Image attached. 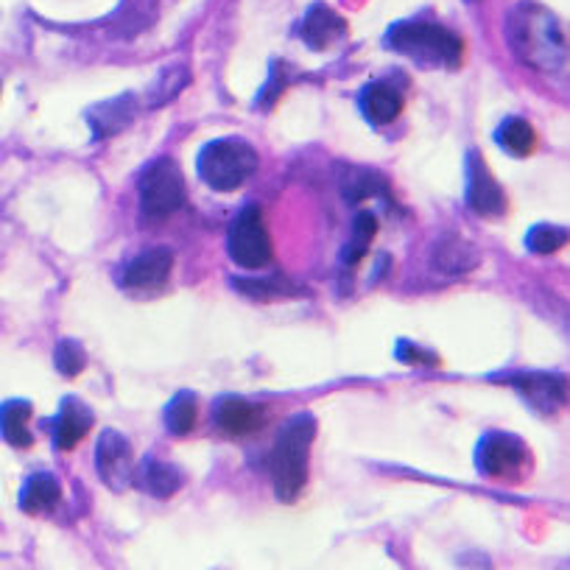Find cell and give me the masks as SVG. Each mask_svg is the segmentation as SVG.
Returning <instances> with one entry per match:
<instances>
[{"instance_id":"6da1fadb","label":"cell","mask_w":570,"mask_h":570,"mask_svg":"<svg viewBox=\"0 0 570 570\" xmlns=\"http://www.w3.org/2000/svg\"><path fill=\"white\" fill-rule=\"evenodd\" d=\"M507 42L514 59L537 73H559L568 62V42L551 9L520 0L507 14Z\"/></svg>"},{"instance_id":"7a4b0ae2","label":"cell","mask_w":570,"mask_h":570,"mask_svg":"<svg viewBox=\"0 0 570 570\" xmlns=\"http://www.w3.org/2000/svg\"><path fill=\"white\" fill-rule=\"evenodd\" d=\"M317 437V420L308 411L289 417L282 422L274 439L269 459L271 487L282 503H294L308 481V461H311V444Z\"/></svg>"},{"instance_id":"3957f363","label":"cell","mask_w":570,"mask_h":570,"mask_svg":"<svg viewBox=\"0 0 570 570\" xmlns=\"http://www.w3.org/2000/svg\"><path fill=\"white\" fill-rule=\"evenodd\" d=\"M383 46L420 68H456L461 59V37L433 20H398L387 29Z\"/></svg>"},{"instance_id":"277c9868","label":"cell","mask_w":570,"mask_h":570,"mask_svg":"<svg viewBox=\"0 0 570 570\" xmlns=\"http://www.w3.org/2000/svg\"><path fill=\"white\" fill-rule=\"evenodd\" d=\"M197 171L208 188L230 193L258 171V151L243 138H216L199 149Z\"/></svg>"},{"instance_id":"5b68a950","label":"cell","mask_w":570,"mask_h":570,"mask_svg":"<svg viewBox=\"0 0 570 570\" xmlns=\"http://www.w3.org/2000/svg\"><path fill=\"white\" fill-rule=\"evenodd\" d=\"M140 213L146 219H166L184 204V179L171 157H157L140 171Z\"/></svg>"},{"instance_id":"8992f818","label":"cell","mask_w":570,"mask_h":570,"mask_svg":"<svg viewBox=\"0 0 570 570\" xmlns=\"http://www.w3.org/2000/svg\"><path fill=\"white\" fill-rule=\"evenodd\" d=\"M227 254H230L232 263L249 271L269 266L271 241L258 204H243L241 213L232 219L230 232H227Z\"/></svg>"},{"instance_id":"52a82bcc","label":"cell","mask_w":570,"mask_h":570,"mask_svg":"<svg viewBox=\"0 0 570 570\" xmlns=\"http://www.w3.org/2000/svg\"><path fill=\"white\" fill-rule=\"evenodd\" d=\"M472 461L484 479H509V476H518L523 470L526 442L514 433L490 431L476 444Z\"/></svg>"},{"instance_id":"ba28073f","label":"cell","mask_w":570,"mask_h":570,"mask_svg":"<svg viewBox=\"0 0 570 570\" xmlns=\"http://www.w3.org/2000/svg\"><path fill=\"white\" fill-rule=\"evenodd\" d=\"M96 470H99V479L110 487L112 492H123L134 479V456L132 444L123 433L101 431L99 444H96Z\"/></svg>"},{"instance_id":"9c48e42d","label":"cell","mask_w":570,"mask_h":570,"mask_svg":"<svg viewBox=\"0 0 570 570\" xmlns=\"http://www.w3.org/2000/svg\"><path fill=\"white\" fill-rule=\"evenodd\" d=\"M464 199L467 208L479 216H501L507 210V193L490 173L479 151H470L464 160Z\"/></svg>"},{"instance_id":"30bf717a","label":"cell","mask_w":570,"mask_h":570,"mask_svg":"<svg viewBox=\"0 0 570 570\" xmlns=\"http://www.w3.org/2000/svg\"><path fill=\"white\" fill-rule=\"evenodd\" d=\"M358 112L369 127H387L403 112V90L392 79H374L358 90Z\"/></svg>"},{"instance_id":"8fae6325","label":"cell","mask_w":570,"mask_h":570,"mask_svg":"<svg viewBox=\"0 0 570 570\" xmlns=\"http://www.w3.org/2000/svg\"><path fill=\"white\" fill-rule=\"evenodd\" d=\"M526 400V406L540 414H551V411L562 409L568 400V380L562 374L548 372H520L509 380Z\"/></svg>"},{"instance_id":"7c38bea8","label":"cell","mask_w":570,"mask_h":570,"mask_svg":"<svg viewBox=\"0 0 570 570\" xmlns=\"http://www.w3.org/2000/svg\"><path fill=\"white\" fill-rule=\"evenodd\" d=\"M96 414L90 411V406L79 398H64L59 406L57 417L46 420L42 426L51 433V442L57 450H70L73 444H79L81 439L90 433Z\"/></svg>"},{"instance_id":"4fadbf2b","label":"cell","mask_w":570,"mask_h":570,"mask_svg":"<svg viewBox=\"0 0 570 570\" xmlns=\"http://www.w3.org/2000/svg\"><path fill=\"white\" fill-rule=\"evenodd\" d=\"M266 420L263 406L241 394H221L213 403V422L230 437H247L258 431Z\"/></svg>"},{"instance_id":"5bb4252c","label":"cell","mask_w":570,"mask_h":570,"mask_svg":"<svg viewBox=\"0 0 570 570\" xmlns=\"http://www.w3.org/2000/svg\"><path fill=\"white\" fill-rule=\"evenodd\" d=\"M173 252L168 247H149L134 254L121 271V282L127 289H154L162 286L171 274Z\"/></svg>"},{"instance_id":"9a60e30c","label":"cell","mask_w":570,"mask_h":570,"mask_svg":"<svg viewBox=\"0 0 570 570\" xmlns=\"http://www.w3.org/2000/svg\"><path fill=\"white\" fill-rule=\"evenodd\" d=\"M431 263L433 269L442 271V274L459 277L481 263V252L476 243L467 241L459 232H444V236H439L437 241H433Z\"/></svg>"},{"instance_id":"2e32d148","label":"cell","mask_w":570,"mask_h":570,"mask_svg":"<svg viewBox=\"0 0 570 570\" xmlns=\"http://www.w3.org/2000/svg\"><path fill=\"white\" fill-rule=\"evenodd\" d=\"M138 99H134L132 92H123L118 99L101 101L92 110H87V123H90L92 140H107L112 134L123 132L138 118Z\"/></svg>"},{"instance_id":"e0dca14e","label":"cell","mask_w":570,"mask_h":570,"mask_svg":"<svg viewBox=\"0 0 570 570\" xmlns=\"http://www.w3.org/2000/svg\"><path fill=\"white\" fill-rule=\"evenodd\" d=\"M297 34H300V40L306 42L308 48L322 51V48H330L333 42L344 40L347 26L333 9L324 7V3H313V7L306 12V18H302Z\"/></svg>"},{"instance_id":"ac0fdd59","label":"cell","mask_w":570,"mask_h":570,"mask_svg":"<svg viewBox=\"0 0 570 570\" xmlns=\"http://www.w3.org/2000/svg\"><path fill=\"white\" fill-rule=\"evenodd\" d=\"M134 484L143 487L149 496L154 498H171L173 492L182 487V470L171 461L154 459V456H146L140 461V467H134Z\"/></svg>"},{"instance_id":"d6986e66","label":"cell","mask_w":570,"mask_h":570,"mask_svg":"<svg viewBox=\"0 0 570 570\" xmlns=\"http://www.w3.org/2000/svg\"><path fill=\"white\" fill-rule=\"evenodd\" d=\"M59 498H62V487H59L57 476H51V472H34V476L26 479L18 503L23 512L34 514L57 507Z\"/></svg>"},{"instance_id":"ffe728a7","label":"cell","mask_w":570,"mask_h":570,"mask_svg":"<svg viewBox=\"0 0 570 570\" xmlns=\"http://www.w3.org/2000/svg\"><path fill=\"white\" fill-rule=\"evenodd\" d=\"M230 286L238 294L249 300H280V297H294L297 286L282 274L266 277H230Z\"/></svg>"},{"instance_id":"44dd1931","label":"cell","mask_w":570,"mask_h":570,"mask_svg":"<svg viewBox=\"0 0 570 570\" xmlns=\"http://www.w3.org/2000/svg\"><path fill=\"white\" fill-rule=\"evenodd\" d=\"M31 403L29 400H3L0 403V433L12 448H29L31 444Z\"/></svg>"},{"instance_id":"7402d4cb","label":"cell","mask_w":570,"mask_h":570,"mask_svg":"<svg viewBox=\"0 0 570 570\" xmlns=\"http://www.w3.org/2000/svg\"><path fill=\"white\" fill-rule=\"evenodd\" d=\"M199 414V400L193 392H177L162 409V426L171 437H184V433L193 431V422Z\"/></svg>"},{"instance_id":"603a6c76","label":"cell","mask_w":570,"mask_h":570,"mask_svg":"<svg viewBox=\"0 0 570 570\" xmlns=\"http://www.w3.org/2000/svg\"><path fill=\"white\" fill-rule=\"evenodd\" d=\"M341 197L347 204H358L369 197H387V179L372 168H350L341 179Z\"/></svg>"},{"instance_id":"cb8c5ba5","label":"cell","mask_w":570,"mask_h":570,"mask_svg":"<svg viewBox=\"0 0 570 570\" xmlns=\"http://www.w3.org/2000/svg\"><path fill=\"white\" fill-rule=\"evenodd\" d=\"M190 81L188 64H168V68L160 70V76L154 79V84L149 87V99H146V107L157 110V107H166L177 99L179 92L184 90V84Z\"/></svg>"},{"instance_id":"d4e9b609","label":"cell","mask_w":570,"mask_h":570,"mask_svg":"<svg viewBox=\"0 0 570 570\" xmlns=\"http://www.w3.org/2000/svg\"><path fill=\"white\" fill-rule=\"evenodd\" d=\"M496 143L501 146L507 154L526 157L531 149H534V129H531V123L523 121V118L509 116L498 123Z\"/></svg>"},{"instance_id":"484cf974","label":"cell","mask_w":570,"mask_h":570,"mask_svg":"<svg viewBox=\"0 0 570 570\" xmlns=\"http://www.w3.org/2000/svg\"><path fill=\"white\" fill-rule=\"evenodd\" d=\"M374 232H378V219H374L369 210H363V213L356 216V221H352V232L350 238H347V243L341 247V254L339 260L344 266H356L358 260L363 258V252L369 249V243H372Z\"/></svg>"},{"instance_id":"4316f807","label":"cell","mask_w":570,"mask_h":570,"mask_svg":"<svg viewBox=\"0 0 570 570\" xmlns=\"http://www.w3.org/2000/svg\"><path fill=\"white\" fill-rule=\"evenodd\" d=\"M568 243V227L559 224H534L526 232V249L531 254H551Z\"/></svg>"},{"instance_id":"83f0119b","label":"cell","mask_w":570,"mask_h":570,"mask_svg":"<svg viewBox=\"0 0 570 570\" xmlns=\"http://www.w3.org/2000/svg\"><path fill=\"white\" fill-rule=\"evenodd\" d=\"M53 363H57L59 372L68 374V378H73V374H79L81 369L87 367L84 347L73 339H62L57 344V350H53Z\"/></svg>"},{"instance_id":"f1b7e54d","label":"cell","mask_w":570,"mask_h":570,"mask_svg":"<svg viewBox=\"0 0 570 570\" xmlns=\"http://www.w3.org/2000/svg\"><path fill=\"white\" fill-rule=\"evenodd\" d=\"M289 84V73L282 68V62H271L269 70V81L260 87L258 99H254V107H271L277 101V96L282 92V87Z\"/></svg>"},{"instance_id":"f546056e","label":"cell","mask_w":570,"mask_h":570,"mask_svg":"<svg viewBox=\"0 0 570 570\" xmlns=\"http://www.w3.org/2000/svg\"><path fill=\"white\" fill-rule=\"evenodd\" d=\"M398 358L403 363H437V358H433V352L422 350V347H417L414 341H398Z\"/></svg>"},{"instance_id":"4dcf8cb0","label":"cell","mask_w":570,"mask_h":570,"mask_svg":"<svg viewBox=\"0 0 570 570\" xmlns=\"http://www.w3.org/2000/svg\"><path fill=\"white\" fill-rule=\"evenodd\" d=\"M467 3H476V0H467Z\"/></svg>"}]
</instances>
